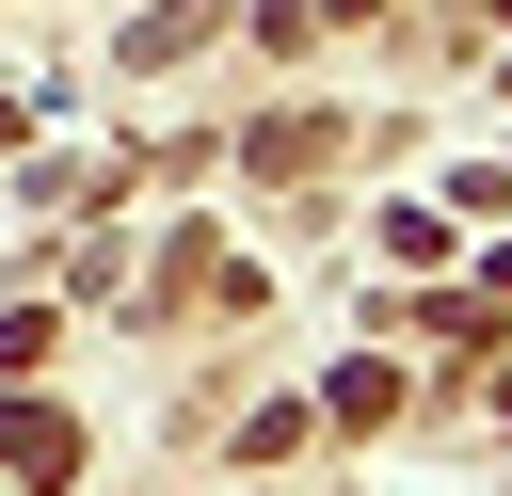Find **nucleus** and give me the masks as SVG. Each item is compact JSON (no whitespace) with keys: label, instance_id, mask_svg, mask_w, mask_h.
<instances>
[{"label":"nucleus","instance_id":"obj_1","mask_svg":"<svg viewBox=\"0 0 512 496\" xmlns=\"http://www.w3.org/2000/svg\"><path fill=\"white\" fill-rule=\"evenodd\" d=\"M0 464H32V480H64V464H80V432H64V416H16V400H0Z\"/></svg>","mask_w":512,"mask_h":496}]
</instances>
